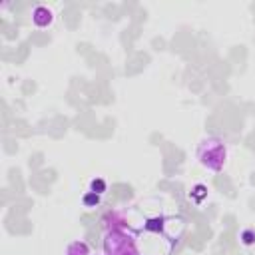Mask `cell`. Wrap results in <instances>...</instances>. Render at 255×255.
Returning a JSON list of instances; mask_svg holds the SVG:
<instances>
[{"mask_svg":"<svg viewBox=\"0 0 255 255\" xmlns=\"http://www.w3.org/2000/svg\"><path fill=\"white\" fill-rule=\"evenodd\" d=\"M32 22L38 28H46L48 24H52V12L46 6H36L32 12Z\"/></svg>","mask_w":255,"mask_h":255,"instance_id":"3957f363","label":"cell"},{"mask_svg":"<svg viewBox=\"0 0 255 255\" xmlns=\"http://www.w3.org/2000/svg\"><path fill=\"white\" fill-rule=\"evenodd\" d=\"M106 255H139L135 237L122 229H108L104 235Z\"/></svg>","mask_w":255,"mask_h":255,"instance_id":"7a4b0ae2","label":"cell"},{"mask_svg":"<svg viewBox=\"0 0 255 255\" xmlns=\"http://www.w3.org/2000/svg\"><path fill=\"white\" fill-rule=\"evenodd\" d=\"M104 189H106V183L102 179H94L92 181V193H104Z\"/></svg>","mask_w":255,"mask_h":255,"instance_id":"5b68a950","label":"cell"},{"mask_svg":"<svg viewBox=\"0 0 255 255\" xmlns=\"http://www.w3.org/2000/svg\"><path fill=\"white\" fill-rule=\"evenodd\" d=\"M64 255H90V247H88L86 241H72L66 247Z\"/></svg>","mask_w":255,"mask_h":255,"instance_id":"277c9868","label":"cell"},{"mask_svg":"<svg viewBox=\"0 0 255 255\" xmlns=\"http://www.w3.org/2000/svg\"><path fill=\"white\" fill-rule=\"evenodd\" d=\"M197 159L209 171H221L227 161V147L221 137H207L197 147Z\"/></svg>","mask_w":255,"mask_h":255,"instance_id":"6da1fadb","label":"cell"}]
</instances>
